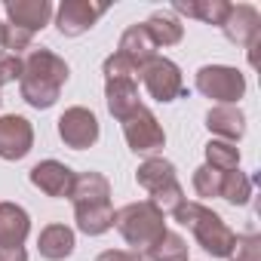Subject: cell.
I'll return each instance as SVG.
<instances>
[{
	"instance_id": "6da1fadb",
	"label": "cell",
	"mask_w": 261,
	"mask_h": 261,
	"mask_svg": "<svg viewBox=\"0 0 261 261\" xmlns=\"http://www.w3.org/2000/svg\"><path fill=\"white\" fill-rule=\"evenodd\" d=\"M68 77H71V68L62 56H56L53 49H28V56L22 59V77H19L22 101L31 105L34 111H49L59 101Z\"/></svg>"
},
{
	"instance_id": "7a4b0ae2",
	"label": "cell",
	"mask_w": 261,
	"mask_h": 261,
	"mask_svg": "<svg viewBox=\"0 0 261 261\" xmlns=\"http://www.w3.org/2000/svg\"><path fill=\"white\" fill-rule=\"evenodd\" d=\"M172 218H175L178 224H185V227L194 233L197 246H203L206 255H212V258H224V261L233 258V249H237V230H233V227L215 212V209H209L206 203L185 200V203L172 212Z\"/></svg>"
},
{
	"instance_id": "3957f363",
	"label": "cell",
	"mask_w": 261,
	"mask_h": 261,
	"mask_svg": "<svg viewBox=\"0 0 261 261\" xmlns=\"http://www.w3.org/2000/svg\"><path fill=\"white\" fill-rule=\"evenodd\" d=\"M114 227L126 240V246H133V252H145L163 230H166V215L157 212L148 200L142 203H126L123 209L114 212Z\"/></svg>"
},
{
	"instance_id": "277c9868",
	"label": "cell",
	"mask_w": 261,
	"mask_h": 261,
	"mask_svg": "<svg viewBox=\"0 0 261 261\" xmlns=\"http://www.w3.org/2000/svg\"><path fill=\"white\" fill-rule=\"evenodd\" d=\"M194 86L215 105H240L246 95V74L230 65H203L194 77Z\"/></svg>"
},
{
	"instance_id": "5b68a950",
	"label": "cell",
	"mask_w": 261,
	"mask_h": 261,
	"mask_svg": "<svg viewBox=\"0 0 261 261\" xmlns=\"http://www.w3.org/2000/svg\"><path fill=\"white\" fill-rule=\"evenodd\" d=\"M139 77H142L148 95H151L154 101H160V105H169V101L188 95V86H185L181 68H178L172 59H166V56H154L148 65H142Z\"/></svg>"
},
{
	"instance_id": "8992f818",
	"label": "cell",
	"mask_w": 261,
	"mask_h": 261,
	"mask_svg": "<svg viewBox=\"0 0 261 261\" xmlns=\"http://www.w3.org/2000/svg\"><path fill=\"white\" fill-rule=\"evenodd\" d=\"M123 139L129 145V151L145 154V157H157L166 148V133L157 120V114L151 108H139L133 117L123 120Z\"/></svg>"
},
{
	"instance_id": "52a82bcc",
	"label": "cell",
	"mask_w": 261,
	"mask_h": 261,
	"mask_svg": "<svg viewBox=\"0 0 261 261\" xmlns=\"http://www.w3.org/2000/svg\"><path fill=\"white\" fill-rule=\"evenodd\" d=\"M101 136V126H98V117L83 108V105H74L68 108L62 117H59V139L65 142V148L71 151H86L98 142Z\"/></svg>"
},
{
	"instance_id": "ba28073f",
	"label": "cell",
	"mask_w": 261,
	"mask_h": 261,
	"mask_svg": "<svg viewBox=\"0 0 261 261\" xmlns=\"http://www.w3.org/2000/svg\"><path fill=\"white\" fill-rule=\"evenodd\" d=\"M224 37L233 46H246L249 49V62L255 65V46H258V34H261V13L252 4H230L227 19L221 22Z\"/></svg>"
},
{
	"instance_id": "9c48e42d",
	"label": "cell",
	"mask_w": 261,
	"mask_h": 261,
	"mask_svg": "<svg viewBox=\"0 0 261 261\" xmlns=\"http://www.w3.org/2000/svg\"><path fill=\"white\" fill-rule=\"evenodd\" d=\"M108 13V4H89V0H62L56 10V28L62 37H80L95 28V22Z\"/></svg>"
},
{
	"instance_id": "30bf717a",
	"label": "cell",
	"mask_w": 261,
	"mask_h": 261,
	"mask_svg": "<svg viewBox=\"0 0 261 261\" xmlns=\"http://www.w3.org/2000/svg\"><path fill=\"white\" fill-rule=\"evenodd\" d=\"M34 148V126L22 114H4L0 117V160L19 163Z\"/></svg>"
},
{
	"instance_id": "8fae6325",
	"label": "cell",
	"mask_w": 261,
	"mask_h": 261,
	"mask_svg": "<svg viewBox=\"0 0 261 261\" xmlns=\"http://www.w3.org/2000/svg\"><path fill=\"white\" fill-rule=\"evenodd\" d=\"M74 175H77V172H74L71 166H65L62 160H40V163L31 166V172H28L31 185H34L40 194L53 197V200H68V197H71Z\"/></svg>"
},
{
	"instance_id": "7c38bea8",
	"label": "cell",
	"mask_w": 261,
	"mask_h": 261,
	"mask_svg": "<svg viewBox=\"0 0 261 261\" xmlns=\"http://www.w3.org/2000/svg\"><path fill=\"white\" fill-rule=\"evenodd\" d=\"M4 13H7V25L22 28L28 34L43 31L53 22V16H56V10H53L49 0H7Z\"/></svg>"
},
{
	"instance_id": "4fadbf2b",
	"label": "cell",
	"mask_w": 261,
	"mask_h": 261,
	"mask_svg": "<svg viewBox=\"0 0 261 261\" xmlns=\"http://www.w3.org/2000/svg\"><path fill=\"white\" fill-rule=\"evenodd\" d=\"M206 129L212 139L237 145L246 136V114L240 111V105H212L206 111Z\"/></svg>"
},
{
	"instance_id": "5bb4252c",
	"label": "cell",
	"mask_w": 261,
	"mask_h": 261,
	"mask_svg": "<svg viewBox=\"0 0 261 261\" xmlns=\"http://www.w3.org/2000/svg\"><path fill=\"white\" fill-rule=\"evenodd\" d=\"M105 105H108V111H111V117L117 123H123L126 117H133L142 108L139 80H108L105 83Z\"/></svg>"
},
{
	"instance_id": "9a60e30c",
	"label": "cell",
	"mask_w": 261,
	"mask_h": 261,
	"mask_svg": "<svg viewBox=\"0 0 261 261\" xmlns=\"http://www.w3.org/2000/svg\"><path fill=\"white\" fill-rule=\"evenodd\" d=\"M31 233V215L19 206L4 200L0 203V249L4 246H25Z\"/></svg>"
},
{
	"instance_id": "2e32d148",
	"label": "cell",
	"mask_w": 261,
	"mask_h": 261,
	"mask_svg": "<svg viewBox=\"0 0 261 261\" xmlns=\"http://www.w3.org/2000/svg\"><path fill=\"white\" fill-rule=\"evenodd\" d=\"M77 249V233L74 227L68 224H46L37 237V252L46 258V261H65L71 252Z\"/></svg>"
},
{
	"instance_id": "e0dca14e",
	"label": "cell",
	"mask_w": 261,
	"mask_h": 261,
	"mask_svg": "<svg viewBox=\"0 0 261 261\" xmlns=\"http://www.w3.org/2000/svg\"><path fill=\"white\" fill-rule=\"evenodd\" d=\"M117 53H120L123 59H129V62L142 71V65H148V62L157 56V43L151 40V34L145 31V25H129V28L120 34Z\"/></svg>"
},
{
	"instance_id": "ac0fdd59",
	"label": "cell",
	"mask_w": 261,
	"mask_h": 261,
	"mask_svg": "<svg viewBox=\"0 0 261 261\" xmlns=\"http://www.w3.org/2000/svg\"><path fill=\"white\" fill-rule=\"evenodd\" d=\"M114 203H80L74 206V224L86 237H101L114 227Z\"/></svg>"
},
{
	"instance_id": "d6986e66",
	"label": "cell",
	"mask_w": 261,
	"mask_h": 261,
	"mask_svg": "<svg viewBox=\"0 0 261 261\" xmlns=\"http://www.w3.org/2000/svg\"><path fill=\"white\" fill-rule=\"evenodd\" d=\"M172 13L188 16V19H197V22H203V25L221 28V22H224L227 13H230V4H227V0H175V4H172Z\"/></svg>"
},
{
	"instance_id": "ffe728a7",
	"label": "cell",
	"mask_w": 261,
	"mask_h": 261,
	"mask_svg": "<svg viewBox=\"0 0 261 261\" xmlns=\"http://www.w3.org/2000/svg\"><path fill=\"white\" fill-rule=\"evenodd\" d=\"M68 200L74 206H80V203H108L111 200V181L101 172H92V169L89 172H77Z\"/></svg>"
},
{
	"instance_id": "44dd1931",
	"label": "cell",
	"mask_w": 261,
	"mask_h": 261,
	"mask_svg": "<svg viewBox=\"0 0 261 261\" xmlns=\"http://www.w3.org/2000/svg\"><path fill=\"white\" fill-rule=\"evenodd\" d=\"M136 181H139V188H145L148 194H154V191L178 181V172H175V163H169L163 157H148L145 163H139Z\"/></svg>"
},
{
	"instance_id": "7402d4cb",
	"label": "cell",
	"mask_w": 261,
	"mask_h": 261,
	"mask_svg": "<svg viewBox=\"0 0 261 261\" xmlns=\"http://www.w3.org/2000/svg\"><path fill=\"white\" fill-rule=\"evenodd\" d=\"M145 25V31L151 34V40L157 43V49L163 46H178L181 40H185V25L172 16V13H151L148 16V22H142Z\"/></svg>"
},
{
	"instance_id": "603a6c76",
	"label": "cell",
	"mask_w": 261,
	"mask_h": 261,
	"mask_svg": "<svg viewBox=\"0 0 261 261\" xmlns=\"http://www.w3.org/2000/svg\"><path fill=\"white\" fill-rule=\"evenodd\" d=\"M188 240L181 237V233H175V230H163L142 255L148 258V261H188Z\"/></svg>"
},
{
	"instance_id": "cb8c5ba5",
	"label": "cell",
	"mask_w": 261,
	"mask_h": 261,
	"mask_svg": "<svg viewBox=\"0 0 261 261\" xmlns=\"http://www.w3.org/2000/svg\"><path fill=\"white\" fill-rule=\"evenodd\" d=\"M206 166H212L215 172H233L240 169V148L230 145V142H221V139H209L206 148Z\"/></svg>"
},
{
	"instance_id": "d4e9b609",
	"label": "cell",
	"mask_w": 261,
	"mask_h": 261,
	"mask_svg": "<svg viewBox=\"0 0 261 261\" xmlns=\"http://www.w3.org/2000/svg\"><path fill=\"white\" fill-rule=\"evenodd\" d=\"M221 200H227L230 206H246L252 200V178L243 172V169H233V172H224L221 178Z\"/></svg>"
},
{
	"instance_id": "484cf974",
	"label": "cell",
	"mask_w": 261,
	"mask_h": 261,
	"mask_svg": "<svg viewBox=\"0 0 261 261\" xmlns=\"http://www.w3.org/2000/svg\"><path fill=\"white\" fill-rule=\"evenodd\" d=\"M221 178H224V172H215L212 166H197L194 169V178H191V185H194V194L200 197V200H215L218 194H221Z\"/></svg>"
},
{
	"instance_id": "4316f807",
	"label": "cell",
	"mask_w": 261,
	"mask_h": 261,
	"mask_svg": "<svg viewBox=\"0 0 261 261\" xmlns=\"http://www.w3.org/2000/svg\"><path fill=\"white\" fill-rule=\"evenodd\" d=\"M185 200H188V197H185V188H181L178 181H172V185H166V188H160V191H154V194L148 197V203H151L157 212H163V215H172Z\"/></svg>"
},
{
	"instance_id": "83f0119b",
	"label": "cell",
	"mask_w": 261,
	"mask_h": 261,
	"mask_svg": "<svg viewBox=\"0 0 261 261\" xmlns=\"http://www.w3.org/2000/svg\"><path fill=\"white\" fill-rule=\"evenodd\" d=\"M101 74H105V83H108V80H139V68L129 62V59H123L120 53H111V56L105 59Z\"/></svg>"
},
{
	"instance_id": "f1b7e54d",
	"label": "cell",
	"mask_w": 261,
	"mask_h": 261,
	"mask_svg": "<svg viewBox=\"0 0 261 261\" xmlns=\"http://www.w3.org/2000/svg\"><path fill=\"white\" fill-rule=\"evenodd\" d=\"M31 40H34V34H28L22 28H13V25H4V53L22 56L25 49H31Z\"/></svg>"
},
{
	"instance_id": "f546056e",
	"label": "cell",
	"mask_w": 261,
	"mask_h": 261,
	"mask_svg": "<svg viewBox=\"0 0 261 261\" xmlns=\"http://www.w3.org/2000/svg\"><path fill=\"white\" fill-rule=\"evenodd\" d=\"M237 261H261V237L258 233H237Z\"/></svg>"
},
{
	"instance_id": "4dcf8cb0",
	"label": "cell",
	"mask_w": 261,
	"mask_h": 261,
	"mask_svg": "<svg viewBox=\"0 0 261 261\" xmlns=\"http://www.w3.org/2000/svg\"><path fill=\"white\" fill-rule=\"evenodd\" d=\"M22 77V56H10V53H0V89L19 83Z\"/></svg>"
},
{
	"instance_id": "1f68e13d",
	"label": "cell",
	"mask_w": 261,
	"mask_h": 261,
	"mask_svg": "<svg viewBox=\"0 0 261 261\" xmlns=\"http://www.w3.org/2000/svg\"><path fill=\"white\" fill-rule=\"evenodd\" d=\"M95 261H148V258L142 252H133V249H108Z\"/></svg>"
},
{
	"instance_id": "d6a6232c",
	"label": "cell",
	"mask_w": 261,
	"mask_h": 261,
	"mask_svg": "<svg viewBox=\"0 0 261 261\" xmlns=\"http://www.w3.org/2000/svg\"><path fill=\"white\" fill-rule=\"evenodd\" d=\"M0 261H28L25 246H4L0 249Z\"/></svg>"
},
{
	"instance_id": "836d02e7",
	"label": "cell",
	"mask_w": 261,
	"mask_h": 261,
	"mask_svg": "<svg viewBox=\"0 0 261 261\" xmlns=\"http://www.w3.org/2000/svg\"><path fill=\"white\" fill-rule=\"evenodd\" d=\"M4 25L7 22H0V53H4Z\"/></svg>"
},
{
	"instance_id": "e575fe53",
	"label": "cell",
	"mask_w": 261,
	"mask_h": 261,
	"mask_svg": "<svg viewBox=\"0 0 261 261\" xmlns=\"http://www.w3.org/2000/svg\"><path fill=\"white\" fill-rule=\"evenodd\" d=\"M0 105H4V95H0Z\"/></svg>"
},
{
	"instance_id": "d590c367",
	"label": "cell",
	"mask_w": 261,
	"mask_h": 261,
	"mask_svg": "<svg viewBox=\"0 0 261 261\" xmlns=\"http://www.w3.org/2000/svg\"><path fill=\"white\" fill-rule=\"evenodd\" d=\"M230 261H237V258H230Z\"/></svg>"
},
{
	"instance_id": "8d00e7d4",
	"label": "cell",
	"mask_w": 261,
	"mask_h": 261,
	"mask_svg": "<svg viewBox=\"0 0 261 261\" xmlns=\"http://www.w3.org/2000/svg\"><path fill=\"white\" fill-rule=\"evenodd\" d=\"M188 261H191V258H188Z\"/></svg>"
}]
</instances>
